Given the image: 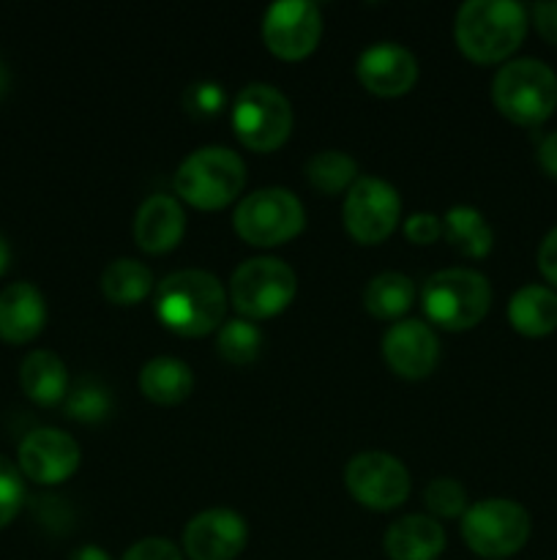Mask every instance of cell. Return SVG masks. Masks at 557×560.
I'll use <instances>...</instances> for the list:
<instances>
[{"label":"cell","mask_w":557,"mask_h":560,"mask_svg":"<svg viewBox=\"0 0 557 560\" xmlns=\"http://www.w3.org/2000/svg\"><path fill=\"white\" fill-rule=\"evenodd\" d=\"M424 501L437 517H459L467 512V492L457 479H435L426 487Z\"/></svg>","instance_id":"29"},{"label":"cell","mask_w":557,"mask_h":560,"mask_svg":"<svg viewBox=\"0 0 557 560\" xmlns=\"http://www.w3.org/2000/svg\"><path fill=\"white\" fill-rule=\"evenodd\" d=\"M69 560H112V558H109L107 552L102 550V547L85 545V547H80V550H76L74 556H71Z\"/></svg>","instance_id":"37"},{"label":"cell","mask_w":557,"mask_h":560,"mask_svg":"<svg viewBox=\"0 0 557 560\" xmlns=\"http://www.w3.org/2000/svg\"><path fill=\"white\" fill-rule=\"evenodd\" d=\"M342 217L344 228L358 244H380L396 228L402 217V200L388 180L364 175L349 186Z\"/></svg>","instance_id":"10"},{"label":"cell","mask_w":557,"mask_h":560,"mask_svg":"<svg viewBox=\"0 0 557 560\" xmlns=\"http://www.w3.org/2000/svg\"><path fill=\"white\" fill-rule=\"evenodd\" d=\"M508 320L524 337H546L557 328V293L544 284H524L508 301Z\"/></svg>","instance_id":"21"},{"label":"cell","mask_w":557,"mask_h":560,"mask_svg":"<svg viewBox=\"0 0 557 560\" xmlns=\"http://www.w3.org/2000/svg\"><path fill=\"white\" fill-rule=\"evenodd\" d=\"M538 162L552 178H557V131L546 135L538 145Z\"/></svg>","instance_id":"36"},{"label":"cell","mask_w":557,"mask_h":560,"mask_svg":"<svg viewBox=\"0 0 557 560\" xmlns=\"http://www.w3.org/2000/svg\"><path fill=\"white\" fill-rule=\"evenodd\" d=\"M47 323V301L31 282H14L0 290V339L25 345L42 334Z\"/></svg>","instance_id":"18"},{"label":"cell","mask_w":557,"mask_h":560,"mask_svg":"<svg viewBox=\"0 0 557 560\" xmlns=\"http://www.w3.org/2000/svg\"><path fill=\"white\" fill-rule=\"evenodd\" d=\"M120 560H183V556L173 541L153 536V539H142L134 547H129Z\"/></svg>","instance_id":"32"},{"label":"cell","mask_w":557,"mask_h":560,"mask_svg":"<svg viewBox=\"0 0 557 560\" xmlns=\"http://www.w3.org/2000/svg\"><path fill=\"white\" fill-rule=\"evenodd\" d=\"M382 359L399 377L420 381L431 375L440 361V339L426 323L402 320L382 337Z\"/></svg>","instance_id":"15"},{"label":"cell","mask_w":557,"mask_h":560,"mask_svg":"<svg viewBox=\"0 0 557 560\" xmlns=\"http://www.w3.org/2000/svg\"><path fill=\"white\" fill-rule=\"evenodd\" d=\"M66 413H69V419L82 421V424H98V421L112 416V394L93 377H82L66 394Z\"/></svg>","instance_id":"27"},{"label":"cell","mask_w":557,"mask_h":560,"mask_svg":"<svg viewBox=\"0 0 557 560\" xmlns=\"http://www.w3.org/2000/svg\"><path fill=\"white\" fill-rule=\"evenodd\" d=\"M82 452L63 430L42 427L20 443V474L36 485H60L80 468Z\"/></svg>","instance_id":"14"},{"label":"cell","mask_w":557,"mask_h":560,"mask_svg":"<svg viewBox=\"0 0 557 560\" xmlns=\"http://www.w3.org/2000/svg\"><path fill=\"white\" fill-rule=\"evenodd\" d=\"M233 126L238 140L257 153H271L293 131V107L278 88L251 82L235 96Z\"/></svg>","instance_id":"9"},{"label":"cell","mask_w":557,"mask_h":560,"mask_svg":"<svg viewBox=\"0 0 557 560\" xmlns=\"http://www.w3.org/2000/svg\"><path fill=\"white\" fill-rule=\"evenodd\" d=\"M9 260H11V249H9V244H5L3 235H0V273L9 268Z\"/></svg>","instance_id":"38"},{"label":"cell","mask_w":557,"mask_h":560,"mask_svg":"<svg viewBox=\"0 0 557 560\" xmlns=\"http://www.w3.org/2000/svg\"><path fill=\"white\" fill-rule=\"evenodd\" d=\"M249 541L246 520L233 509H208L189 520L183 552L191 560H235Z\"/></svg>","instance_id":"13"},{"label":"cell","mask_w":557,"mask_h":560,"mask_svg":"<svg viewBox=\"0 0 557 560\" xmlns=\"http://www.w3.org/2000/svg\"><path fill=\"white\" fill-rule=\"evenodd\" d=\"M20 386L36 405H58L69 394V370L52 350H33L20 366Z\"/></svg>","instance_id":"20"},{"label":"cell","mask_w":557,"mask_h":560,"mask_svg":"<svg viewBox=\"0 0 557 560\" xmlns=\"http://www.w3.org/2000/svg\"><path fill=\"white\" fill-rule=\"evenodd\" d=\"M491 102L513 124H544L557 107V74L538 58L508 60L491 80Z\"/></svg>","instance_id":"3"},{"label":"cell","mask_w":557,"mask_h":560,"mask_svg":"<svg viewBox=\"0 0 557 560\" xmlns=\"http://www.w3.org/2000/svg\"><path fill=\"white\" fill-rule=\"evenodd\" d=\"M246 184V164L238 153L222 145H208L189 153L175 170V191L189 206L216 211L229 206Z\"/></svg>","instance_id":"5"},{"label":"cell","mask_w":557,"mask_h":560,"mask_svg":"<svg viewBox=\"0 0 557 560\" xmlns=\"http://www.w3.org/2000/svg\"><path fill=\"white\" fill-rule=\"evenodd\" d=\"M424 312L446 331H467L478 326L491 306V284L473 268H446L426 279Z\"/></svg>","instance_id":"4"},{"label":"cell","mask_w":557,"mask_h":560,"mask_svg":"<svg viewBox=\"0 0 557 560\" xmlns=\"http://www.w3.org/2000/svg\"><path fill=\"white\" fill-rule=\"evenodd\" d=\"M186 107L197 115H216L224 107V91L216 82H197L186 91Z\"/></svg>","instance_id":"31"},{"label":"cell","mask_w":557,"mask_h":560,"mask_svg":"<svg viewBox=\"0 0 557 560\" xmlns=\"http://www.w3.org/2000/svg\"><path fill=\"white\" fill-rule=\"evenodd\" d=\"M533 20L541 36H544L546 42L557 44V0H549V3H535Z\"/></svg>","instance_id":"35"},{"label":"cell","mask_w":557,"mask_h":560,"mask_svg":"<svg viewBox=\"0 0 557 560\" xmlns=\"http://www.w3.org/2000/svg\"><path fill=\"white\" fill-rule=\"evenodd\" d=\"M227 293L213 273L186 268L162 279L156 288V315L180 337H205L222 326Z\"/></svg>","instance_id":"1"},{"label":"cell","mask_w":557,"mask_h":560,"mask_svg":"<svg viewBox=\"0 0 557 560\" xmlns=\"http://www.w3.org/2000/svg\"><path fill=\"white\" fill-rule=\"evenodd\" d=\"M413 279L399 271H382L366 284L364 306L369 315L380 317V320H393L413 306Z\"/></svg>","instance_id":"25"},{"label":"cell","mask_w":557,"mask_h":560,"mask_svg":"<svg viewBox=\"0 0 557 560\" xmlns=\"http://www.w3.org/2000/svg\"><path fill=\"white\" fill-rule=\"evenodd\" d=\"M358 175V164L342 151H320L306 162V178L315 189L325 195H339L344 186H353Z\"/></svg>","instance_id":"26"},{"label":"cell","mask_w":557,"mask_h":560,"mask_svg":"<svg viewBox=\"0 0 557 560\" xmlns=\"http://www.w3.org/2000/svg\"><path fill=\"white\" fill-rule=\"evenodd\" d=\"M191 388H194V375H191L189 364H183L180 359L158 355V359L147 361L140 372V392L156 405L183 402L189 399Z\"/></svg>","instance_id":"22"},{"label":"cell","mask_w":557,"mask_h":560,"mask_svg":"<svg viewBox=\"0 0 557 560\" xmlns=\"http://www.w3.org/2000/svg\"><path fill=\"white\" fill-rule=\"evenodd\" d=\"M235 233L251 246L287 244L304 230L306 213L298 197L282 186L251 191L235 208Z\"/></svg>","instance_id":"8"},{"label":"cell","mask_w":557,"mask_h":560,"mask_svg":"<svg viewBox=\"0 0 557 560\" xmlns=\"http://www.w3.org/2000/svg\"><path fill=\"white\" fill-rule=\"evenodd\" d=\"M382 547L391 560H437L446 550V530L435 517L407 514L386 530Z\"/></svg>","instance_id":"19"},{"label":"cell","mask_w":557,"mask_h":560,"mask_svg":"<svg viewBox=\"0 0 557 560\" xmlns=\"http://www.w3.org/2000/svg\"><path fill=\"white\" fill-rule=\"evenodd\" d=\"M355 71L360 85L375 96H402L418 80V60L402 44L380 42L360 52Z\"/></svg>","instance_id":"16"},{"label":"cell","mask_w":557,"mask_h":560,"mask_svg":"<svg viewBox=\"0 0 557 560\" xmlns=\"http://www.w3.org/2000/svg\"><path fill=\"white\" fill-rule=\"evenodd\" d=\"M344 485L360 506L375 512L402 506L410 495L407 468L386 452L355 454L344 468Z\"/></svg>","instance_id":"11"},{"label":"cell","mask_w":557,"mask_h":560,"mask_svg":"<svg viewBox=\"0 0 557 560\" xmlns=\"http://www.w3.org/2000/svg\"><path fill=\"white\" fill-rule=\"evenodd\" d=\"M538 268L546 277V282H552L557 288V228L549 230L544 235L538 246Z\"/></svg>","instance_id":"34"},{"label":"cell","mask_w":557,"mask_h":560,"mask_svg":"<svg viewBox=\"0 0 557 560\" xmlns=\"http://www.w3.org/2000/svg\"><path fill=\"white\" fill-rule=\"evenodd\" d=\"M528 33V11L513 0H467L453 22L459 49L475 63L506 60Z\"/></svg>","instance_id":"2"},{"label":"cell","mask_w":557,"mask_h":560,"mask_svg":"<svg viewBox=\"0 0 557 560\" xmlns=\"http://www.w3.org/2000/svg\"><path fill=\"white\" fill-rule=\"evenodd\" d=\"M404 235H407L413 244H435L442 235V219H437L435 213H413V217L404 222Z\"/></svg>","instance_id":"33"},{"label":"cell","mask_w":557,"mask_h":560,"mask_svg":"<svg viewBox=\"0 0 557 560\" xmlns=\"http://www.w3.org/2000/svg\"><path fill=\"white\" fill-rule=\"evenodd\" d=\"M218 355L229 364H251V361L260 355L262 348V334L260 328L251 320H229L224 323V328L218 331Z\"/></svg>","instance_id":"28"},{"label":"cell","mask_w":557,"mask_h":560,"mask_svg":"<svg viewBox=\"0 0 557 560\" xmlns=\"http://www.w3.org/2000/svg\"><path fill=\"white\" fill-rule=\"evenodd\" d=\"M320 36L322 16L311 0H278L262 20V38L282 60H300L315 52Z\"/></svg>","instance_id":"12"},{"label":"cell","mask_w":557,"mask_h":560,"mask_svg":"<svg viewBox=\"0 0 557 560\" xmlns=\"http://www.w3.org/2000/svg\"><path fill=\"white\" fill-rule=\"evenodd\" d=\"M22 501H25V485L20 468L0 454V530L20 514Z\"/></svg>","instance_id":"30"},{"label":"cell","mask_w":557,"mask_h":560,"mask_svg":"<svg viewBox=\"0 0 557 560\" xmlns=\"http://www.w3.org/2000/svg\"><path fill=\"white\" fill-rule=\"evenodd\" d=\"M298 293L295 271L276 257H251L235 268L229 299L246 320H268L293 304Z\"/></svg>","instance_id":"7"},{"label":"cell","mask_w":557,"mask_h":560,"mask_svg":"<svg viewBox=\"0 0 557 560\" xmlns=\"http://www.w3.org/2000/svg\"><path fill=\"white\" fill-rule=\"evenodd\" d=\"M153 290V273L145 262L120 257L112 260L102 273V293L104 299L112 301L115 306L140 304Z\"/></svg>","instance_id":"24"},{"label":"cell","mask_w":557,"mask_h":560,"mask_svg":"<svg viewBox=\"0 0 557 560\" xmlns=\"http://www.w3.org/2000/svg\"><path fill=\"white\" fill-rule=\"evenodd\" d=\"M462 539L486 560L511 558L528 545L530 514L508 498H486L462 514Z\"/></svg>","instance_id":"6"},{"label":"cell","mask_w":557,"mask_h":560,"mask_svg":"<svg viewBox=\"0 0 557 560\" xmlns=\"http://www.w3.org/2000/svg\"><path fill=\"white\" fill-rule=\"evenodd\" d=\"M442 235L448 244L464 257H486L495 244L489 222L484 213L473 206H453L442 217Z\"/></svg>","instance_id":"23"},{"label":"cell","mask_w":557,"mask_h":560,"mask_svg":"<svg viewBox=\"0 0 557 560\" xmlns=\"http://www.w3.org/2000/svg\"><path fill=\"white\" fill-rule=\"evenodd\" d=\"M5 88H9V69H5V63L0 60V96L5 93Z\"/></svg>","instance_id":"39"},{"label":"cell","mask_w":557,"mask_h":560,"mask_svg":"<svg viewBox=\"0 0 557 560\" xmlns=\"http://www.w3.org/2000/svg\"><path fill=\"white\" fill-rule=\"evenodd\" d=\"M186 233V213L169 195H153L134 217V241L147 255H164L175 249Z\"/></svg>","instance_id":"17"}]
</instances>
